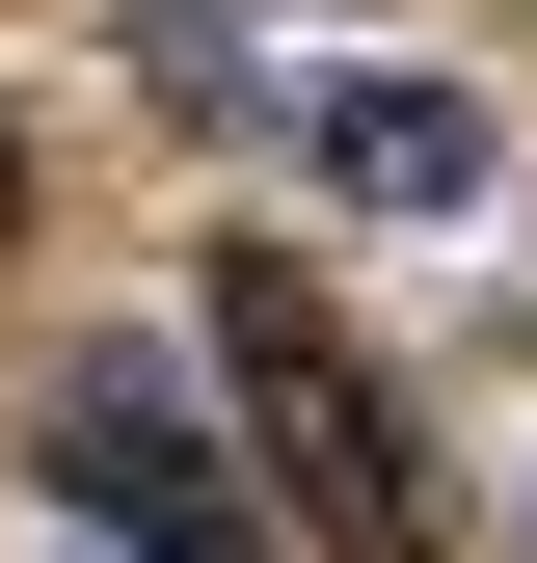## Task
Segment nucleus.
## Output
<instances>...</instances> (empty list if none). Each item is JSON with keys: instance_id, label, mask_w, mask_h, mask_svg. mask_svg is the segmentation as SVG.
<instances>
[{"instance_id": "nucleus-4", "label": "nucleus", "mask_w": 537, "mask_h": 563, "mask_svg": "<svg viewBox=\"0 0 537 563\" xmlns=\"http://www.w3.org/2000/svg\"><path fill=\"white\" fill-rule=\"evenodd\" d=\"M0 242H28V134H0Z\"/></svg>"}, {"instance_id": "nucleus-2", "label": "nucleus", "mask_w": 537, "mask_h": 563, "mask_svg": "<svg viewBox=\"0 0 537 563\" xmlns=\"http://www.w3.org/2000/svg\"><path fill=\"white\" fill-rule=\"evenodd\" d=\"M54 483H81V510H108L134 563H268V483H242L216 430H188V402L134 376V349H108V376H54Z\"/></svg>"}, {"instance_id": "nucleus-1", "label": "nucleus", "mask_w": 537, "mask_h": 563, "mask_svg": "<svg viewBox=\"0 0 537 563\" xmlns=\"http://www.w3.org/2000/svg\"><path fill=\"white\" fill-rule=\"evenodd\" d=\"M216 376H242V430H268V483H322V537L350 563H403L430 537V483H403V402H376V349L322 322V268H216Z\"/></svg>"}, {"instance_id": "nucleus-3", "label": "nucleus", "mask_w": 537, "mask_h": 563, "mask_svg": "<svg viewBox=\"0 0 537 563\" xmlns=\"http://www.w3.org/2000/svg\"><path fill=\"white\" fill-rule=\"evenodd\" d=\"M322 162H350L376 216H457V188H484V108H457V81H350V108H322Z\"/></svg>"}]
</instances>
